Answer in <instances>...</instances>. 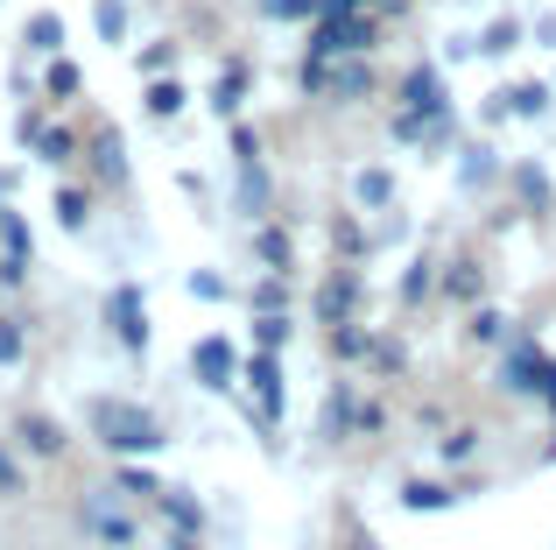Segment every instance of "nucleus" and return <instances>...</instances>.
Here are the masks:
<instances>
[{
    "label": "nucleus",
    "mask_w": 556,
    "mask_h": 550,
    "mask_svg": "<svg viewBox=\"0 0 556 550\" xmlns=\"http://www.w3.org/2000/svg\"><path fill=\"white\" fill-rule=\"evenodd\" d=\"M198 360H204V367H198L204 382H232V346L212 339V346H198Z\"/></svg>",
    "instance_id": "1"
},
{
    "label": "nucleus",
    "mask_w": 556,
    "mask_h": 550,
    "mask_svg": "<svg viewBox=\"0 0 556 550\" xmlns=\"http://www.w3.org/2000/svg\"><path fill=\"white\" fill-rule=\"evenodd\" d=\"M479 283H486V275H479V262H458V268L444 275V289H451L458 303H472V297H479Z\"/></svg>",
    "instance_id": "2"
},
{
    "label": "nucleus",
    "mask_w": 556,
    "mask_h": 550,
    "mask_svg": "<svg viewBox=\"0 0 556 550\" xmlns=\"http://www.w3.org/2000/svg\"><path fill=\"white\" fill-rule=\"evenodd\" d=\"M99 36H106V42L127 36V8H121V0H99Z\"/></svg>",
    "instance_id": "3"
},
{
    "label": "nucleus",
    "mask_w": 556,
    "mask_h": 550,
    "mask_svg": "<svg viewBox=\"0 0 556 550\" xmlns=\"http://www.w3.org/2000/svg\"><path fill=\"white\" fill-rule=\"evenodd\" d=\"M28 42H36V50H56V42H64V22H56V14H36V22H28Z\"/></svg>",
    "instance_id": "4"
},
{
    "label": "nucleus",
    "mask_w": 556,
    "mask_h": 550,
    "mask_svg": "<svg viewBox=\"0 0 556 550\" xmlns=\"http://www.w3.org/2000/svg\"><path fill=\"white\" fill-rule=\"evenodd\" d=\"M240 92H247V71H240V64H232V71H226V78H218V92H212V107H218V113H226V107H240Z\"/></svg>",
    "instance_id": "5"
},
{
    "label": "nucleus",
    "mask_w": 556,
    "mask_h": 550,
    "mask_svg": "<svg viewBox=\"0 0 556 550\" xmlns=\"http://www.w3.org/2000/svg\"><path fill=\"white\" fill-rule=\"evenodd\" d=\"M345 311H353V283H339V275H331V283H325V317L339 325Z\"/></svg>",
    "instance_id": "6"
},
{
    "label": "nucleus",
    "mask_w": 556,
    "mask_h": 550,
    "mask_svg": "<svg viewBox=\"0 0 556 550\" xmlns=\"http://www.w3.org/2000/svg\"><path fill=\"white\" fill-rule=\"evenodd\" d=\"M261 14H275V22H303V14H317V0H261Z\"/></svg>",
    "instance_id": "7"
},
{
    "label": "nucleus",
    "mask_w": 556,
    "mask_h": 550,
    "mask_svg": "<svg viewBox=\"0 0 556 550\" xmlns=\"http://www.w3.org/2000/svg\"><path fill=\"white\" fill-rule=\"evenodd\" d=\"M71 92H78V64L56 57V64H50V99H71Z\"/></svg>",
    "instance_id": "8"
},
{
    "label": "nucleus",
    "mask_w": 556,
    "mask_h": 550,
    "mask_svg": "<svg viewBox=\"0 0 556 550\" xmlns=\"http://www.w3.org/2000/svg\"><path fill=\"white\" fill-rule=\"evenodd\" d=\"M261 262H268V268H289V234H261Z\"/></svg>",
    "instance_id": "9"
},
{
    "label": "nucleus",
    "mask_w": 556,
    "mask_h": 550,
    "mask_svg": "<svg viewBox=\"0 0 556 550\" xmlns=\"http://www.w3.org/2000/svg\"><path fill=\"white\" fill-rule=\"evenodd\" d=\"M149 107L155 113H177L184 107V85H149Z\"/></svg>",
    "instance_id": "10"
},
{
    "label": "nucleus",
    "mask_w": 556,
    "mask_h": 550,
    "mask_svg": "<svg viewBox=\"0 0 556 550\" xmlns=\"http://www.w3.org/2000/svg\"><path fill=\"white\" fill-rule=\"evenodd\" d=\"M359 205H388V177H380V170L359 177Z\"/></svg>",
    "instance_id": "11"
},
{
    "label": "nucleus",
    "mask_w": 556,
    "mask_h": 550,
    "mask_svg": "<svg viewBox=\"0 0 556 550\" xmlns=\"http://www.w3.org/2000/svg\"><path fill=\"white\" fill-rule=\"evenodd\" d=\"M515 42H521V28L501 22V28H486V42H479V50H515Z\"/></svg>",
    "instance_id": "12"
},
{
    "label": "nucleus",
    "mask_w": 556,
    "mask_h": 550,
    "mask_svg": "<svg viewBox=\"0 0 556 550\" xmlns=\"http://www.w3.org/2000/svg\"><path fill=\"white\" fill-rule=\"evenodd\" d=\"M331 240H339L345 254H367V240H359V226H353V220H345V226H331Z\"/></svg>",
    "instance_id": "13"
},
{
    "label": "nucleus",
    "mask_w": 556,
    "mask_h": 550,
    "mask_svg": "<svg viewBox=\"0 0 556 550\" xmlns=\"http://www.w3.org/2000/svg\"><path fill=\"white\" fill-rule=\"evenodd\" d=\"M71 149H78V141H71V135H64V127H56V135H42V155H56V163H64V155H71Z\"/></svg>",
    "instance_id": "14"
},
{
    "label": "nucleus",
    "mask_w": 556,
    "mask_h": 550,
    "mask_svg": "<svg viewBox=\"0 0 556 550\" xmlns=\"http://www.w3.org/2000/svg\"><path fill=\"white\" fill-rule=\"evenodd\" d=\"M515 113H543V85H521V92H515Z\"/></svg>",
    "instance_id": "15"
},
{
    "label": "nucleus",
    "mask_w": 556,
    "mask_h": 550,
    "mask_svg": "<svg viewBox=\"0 0 556 550\" xmlns=\"http://www.w3.org/2000/svg\"><path fill=\"white\" fill-rule=\"evenodd\" d=\"M339 8H353V0H339Z\"/></svg>",
    "instance_id": "16"
}]
</instances>
